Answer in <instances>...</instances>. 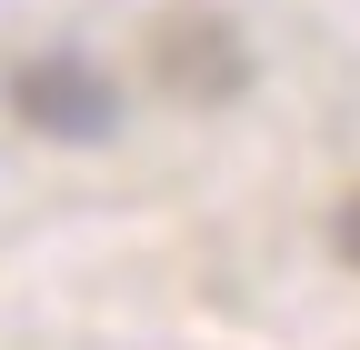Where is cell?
Instances as JSON below:
<instances>
[{
	"label": "cell",
	"mask_w": 360,
	"mask_h": 350,
	"mask_svg": "<svg viewBox=\"0 0 360 350\" xmlns=\"http://www.w3.org/2000/svg\"><path fill=\"white\" fill-rule=\"evenodd\" d=\"M330 240H340V260H350V271H360V190L340 200V221H330Z\"/></svg>",
	"instance_id": "3957f363"
},
{
	"label": "cell",
	"mask_w": 360,
	"mask_h": 350,
	"mask_svg": "<svg viewBox=\"0 0 360 350\" xmlns=\"http://www.w3.org/2000/svg\"><path fill=\"white\" fill-rule=\"evenodd\" d=\"M11 110L30 130H51V141H110L120 91H110V70H90L80 51H40V60L11 70Z\"/></svg>",
	"instance_id": "6da1fadb"
},
{
	"label": "cell",
	"mask_w": 360,
	"mask_h": 350,
	"mask_svg": "<svg viewBox=\"0 0 360 350\" xmlns=\"http://www.w3.org/2000/svg\"><path fill=\"white\" fill-rule=\"evenodd\" d=\"M150 70H160V91L170 101H191V110H220L250 80V51H240V30L220 20V11H170L150 30Z\"/></svg>",
	"instance_id": "7a4b0ae2"
}]
</instances>
